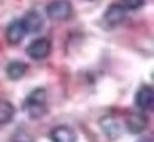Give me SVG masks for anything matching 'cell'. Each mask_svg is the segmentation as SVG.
I'll return each instance as SVG.
<instances>
[{"mask_svg": "<svg viewBox=\"0 0 154 142\" xmlns=\"http://www.w3.org/2000/svg\"><path fill=\"white\" fill-rule=\"evenodd\" d=\"M47 101L48 94L45 88H35L28 92V96L23 101V109L32 119H40L47 112Z\"/></svg>", "mask_w": 154, "mask_h": 142, "instance_id": "obj_1", "label": "cell"}, {"mask_svg": "<svg viewBox=\"0 0 154 142\" xmlns=\"http://www.w3.org/2000/svg\"><path fill=\"white\" fill-rule=\"evenodd\" d=\"M47 15L55 22H65L73 17V5L70 0H53L47 5Z\"/></svg>", "mask_w": 154, "mask_h": 142, "instance_id": "obj_2", "label": "cell"}, {"mask_svg": "<svg viewBox=\"0 0 154 142\" xmlns=\"http://www.w3.org/2000/svg\"><path fill=\"white\" fill-rule=\"evenodd\" d=\"M51 51V41L48 38H37L27 46V55L32 59H43Z\"/></svg>", "mask_w": 154, "mask_h": 142, "instance_id": "obj_3", "label": "cell"}, {"mask_svg": "<svg viewBox=\"0 0 154 142\" xmlns=\"http://www.w3.org/2000/svg\"><path fill=\"white\" fill-rule=\"evenodd\" d=\"M134 102L143 111H151L154 106V89L152 86H141L136 92Z\"/></svg>", "mask_w": 154, "mask_h": 142, "instance_id": "obj_4", "label": "cell"}, {"mask_svg": "<svg viewBox=\"0 0 154 142\" xmlns=\"http://www.w3.org/2000/svg\"><path fill=\"white\" fill-rule=\"evenodd\" d=\"M126 18V8L121 3H113L104 12V22L108 26H116Z\"/></svg>", "mask_w": 154, "mask_h": 142, "instance_id": "obj_5", "label": "cell"}, {"mask_svg": "<svg viewBox=\"0 0 154 142\" xmlns=\"http://www.w3.org/2000/svg\"><path fill=\"white\" fill-rule=\"evenodd\" d=\"M20 20H22V25H23L27 33H37L43 28V17L38 12H35V10L27 12L23 15V18H20Z\"/></svg>", "mask_w": 154, "mask_h": 142, "instance_id": "obj_6", "label": "cell"}, {"mask_svg": "<svg viewBox=\"0 0 154 142\" xmlns=\"http://www.w3.org/2000/svg\"><path fill=\"white\" fill-rule=\"evenodd\" d=\"M27 35L23 25H22V20H14L10 25L7 26V32H5V38L10 45H18V43L23 40V36Z\"/></svg>", "mask_w": 154, "mask_h": 142, "instance_id": "obj_7", "label": "cell"}, {"mask_svg": "<svg viewBox=\"0 0 154 142\" xmlns=\"http://www.w3.org/2000/svg\"><path fill=\"white\" fill-rule=\"evenodd\" d=\"M53 142H76V132L70 125H57L50 134Z\"/></svg>", "mask_w": 154, "mask_h": 142, "instance_id": "obj_8", "label": "cell"}, {"mask_svg": "<svg viewBox=\"0 0 154 142\" xmlns=\"http://www.w3.org/2000/svg\"><path fill=\"white\" fill-rule=\"evenodd\" d=\"M126 127L131 134H141V132H144L147 127V117L144 114L134 112V114H131L129 117L126 119Z\"/></svg>", "mask_w": 154, "mask_h": 142, "instance_id": "obj_9", "label": "cell"}, {"mask_svg": "<svg viewBox=\"0 0 154 142\" xmlns=\"http://www.w3.org/2000/svg\"><path fill=\"white\" fill-rule=\"evenodd\" d=\"M5 73H7V76L10 79L17 81V79H20L25 76V73H27V65H25L23 61H12L7 65Z\"/></svg>", "mask_w": 154, "mask_h": 142, "instance_id": "obj_10", "label": "cell"}, {"mask_svg": "<svg viewBox=\"0 0 154 142\" xmlns=\"http://www.w3.org/2000/svg\"><path fill=\"white\" fill-rule=\"evenodd\" d=\"M15 107L8 101H0V125H5L14 119Z\"/></svg>", "mask_w": 154, "mask_h": 142, "instance_id": "obj_11", "label": "cell"}, {"mask_svg": "<svg viewBox=\"0 0 154 142\" xmlns=\"http://www.w3.org/2000/svg\"><path fill=\"white\" fill-rule=\"evenodd\" d=\"M146 0H121V5L124 8H129V10H136V8H141L144 5Z\"/></svg>", "mask_w": 154, "mask_h": 142, "instance_id": "obj_12", "label": "cell"}, {"mask_svg": "<svg viewBox=\"0 0 154 142\" xmlns=\"http://www.w3.org/2000/svg\"><path fill=\"white\" fill-rule=\"evenodd\" d=\"M88 2H93V0H88Z\"/></svg>", "mask_w": 154, "mask_h": 142, "instance_id": "obj_13", "label": "cell"}]
</instances>
